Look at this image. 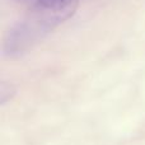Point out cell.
Wrapping results in <instances>:
<instances>
[{
	"label": "cell",
	"instance_id": "cell-2",
	"mask_svg": "<svg viewBox=\"0 0 145 145\" xmlns=\"http://www.w3.org/2000/svg\"><path fill=\"white\" fill-rule=\"evenodd\" d=\"M76 5V0H37L36 7L46 9H64Z\"/></svg>",
	"mask_w": 145,
	"mask_h": 145
},
{
	"label": "cell",
	"instance_id": "cell-3",
	"mask_svg": "<svg viewBox=\"0 0 145 145\" xmlns=\"http://www.w3.org/2000/svg\"><path fill=\"white\" fill-rule=\"evenodd\" d=\"M25 1H28V0H25ZM36 1H37V0H35V3H36Z\"/></svg>",
	"mask_w": 145,
	"mask_h": 145
},
{
	"label": "cell",
	"instance_id": "cell-1",
	"mask_svg": "<svg viewBox=\"0 0 145 145\" xmlns=\"http://www.w3.org/2000/svg\"><path fill=\"white\" fill-rule=\"evenodd\" d=\"M75 9L76 5L64 9H46L36 7V10L29 17L18 22L8 32L4 41V52L8 56L22 55L64 20L69 19L74 14Z\"/></svg>",
	"mask_w": 145,
	"mask_h": 145
}]
</instances>
